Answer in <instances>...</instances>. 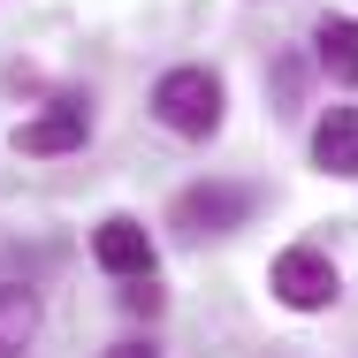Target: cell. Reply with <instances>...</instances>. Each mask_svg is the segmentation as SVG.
Masks as SVG:
<instances>
[{"label":"cell","instance_id":"7a4b0ae2","mask_svg":"<svg viewBox=\"0 0 358 358\" xmlns=\"http://www.w3.org/2000/svg\"><path fill=\"white\" fill-rule=\"evenodd\" d=\"M267 282H275V297H282L289 313H328V305H336V267H328V252H313V244H289Z\"/></svg>","mask_w":358,"mask_h":358},{"label":"cell","instance_id":"52a82bcc","mask_svg":"<svg viewBox=\"0 0 358 358\" xmlns=\"http://www.w3.org/2000/svg\"><path fill=\"white\" fill-rule=\"evenodd\" d=\"M313 54H320V69L336 84H358V15H328L320 38H313Z\"/></svg>","mask_w":358,"mask_h":358},{"label":"cell","instance_id":"6da1fadb","mask_svg":"<svg viewBox=\"0 0 358 358\" xmlns=\"http://www.w3.org/2000/svg\"><path fill=\"white\" fill-rule=\"evenodd\" d=\"M152 115L176 138H214L221 130V76L214 69H168L152 84Z\"/></svg>","mask_w":358,"mask_h":358},{"label":"cell","instance_id":"ba28073f","mask_svg":"<svg viewBox=\"0 0 358 358\" xmlns=\"http://www.w3.org/2000/svg\"><path fill=\"white\" fill-rule=\"evenodd\" d=\"M31 336H38V297L15 289V282H0V358H15Z\"/></svg>","mask_w":358,"mask_h":358},{"label":"cell","instance_id":"8992f818","mask_svg":"<svg viewBox=\"0 0 358 358\" xmlns=\"http://www.w3.org/2000/svg\"><path fill=\"white\" fill-rule=\"evenodd\" d=\"M313 160L328 176H358V107H328L313 122Z\"/></svg>","mask_w":358,"mask_h":358},{"label":"cell","instance_id":"9c48e42d","mask_svg":"<svg viewBox=\"0 0 358 358\" xmlns=\"http://www.w3.org/2000/svg\"><path fill=\"white\" fill-rule=\"evenodd\" d=\"M122 305H130L138 320H152V313H160V289H152V275H138V282L122 289Z\"/></svg>","mask_w":358,"mask_h":358},{"label":"cell","instance_id":"5b68a950","mask_svg":"<svg viewBox=\"0 0 358 358\" xmlns=\"http://www.w3.org/2000/svg\"><path fill=\"white\" fill-rule=\"evenodd\" d=\"M92 259L107 267V275H122V282H138V275H152V236H145V221L115 214L92 229Z\"/></svg>","mask_w":358,"mask_h":358},{"label":"cell","instance_id":"30bf717a","mask_svg":"<svg viewBox=\"0 0 358 358\" xmlns=\"http://www.w3.org/2000/svg\"><path fill=\"white\" fill-rule=\"evenodd\" d=\"M107 358H160V351H152V343H115Z\"/></svg>","mask_w":358,"mask_h":358},{"label":"cell","instance_id":"277c9868","mask_svg":"<svg viewBox=\"0 0 358 358\" xmlns=\"http://www.w3.org/2000/svg\"><path fill=\"white\" fill-rule=\"evenodd\" d=\"M84 138H92V107H84V99H54L46 115H31V122L15 130V152L54 160V152H76Z\"/></svg>","mask_w":358,"mask_h":358},{"label":"cell","instance_id":"3957f363","mask_svg":"<svg viewBox=\"0 0 358 358\" xmlns=\"http://www.w3.org/2000/svg\"><path fill=\"white\" fill-rule=\"evenodd\" d=\"M244 214H252V191L244 183H191L176 199V229L183 236H229Z\"/></svg>","mask_w":358,"mask_h":358}]
</instances>
